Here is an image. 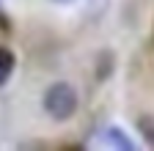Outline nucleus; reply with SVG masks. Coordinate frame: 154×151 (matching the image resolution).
<instances>
[{
    "instance_id": "f257e3e1",
    "label": "nucleus",
    "mask_w": 154,
    "mask_h": 151,
    "mask_svg": "<svg viewBox=\"0 0 154 151\" xmlns=\"http://www.w3.org/2000/svg\"><path fill=\"white\" fill-rule=\"evenodd\" d=\"M42 104H44V113H47L52 121L63 124V121H69L74 113H77V107H80V96H77V91H74L72 83H63L61 80V83H52L44 91Z\"/></svg>"
},
{
    "instance_id": "f03ea898",
    "label": "nucleus",
    "mask_w": 154,
    "mask_h": 151,
    "mask_svg": "<svg viewBox=\"0 0 154 151\" xmlns=\"http://www.w3.org/2000/svg\"><path fill=\"white\" fill-rule=\"evenodd\" d=\"M105 143H110V146H116V148H121V151H135V143L124 135L119 126H107V129H105Z\"/></svg>"
},
{
    "instance_id": "7ed1b4c3",
    "label": "nucleus",
    "mask_w": 154,
    "mask_h": 151,
    "mask_svg": "<svg viewBox=\"0 0 154 151\" xmlns=\"http://www.w3.org/2000/svg\"><path fill=\"white\" fill-rule=\"evenodd\" d=\"M113 69H116V55L110 52V50H105V52H99V58H96V80H107L110 74H113Z\"/></svg>"
},
{
    "instance_id": "20e7f679",
    "label": "nucleus",
    "mask_w": 154,
    "mask_h": 151,
    "mask_svg": "<svg viewBox=\"0 0 154 151\" xmlns=\"http://www.w3.org/2000/svg\"><path fill=\"white\" fill-rule=\"evenodd\" d=\"M14 63H17L14 52H11L8 47H0V85H6V83H8L11 71H14Z\"/></svg>"
},
{
    "instance_id": "39448f33",
    "label": "nucleus",
    "mask_w": 154,
    "mask_h": 151,
    "mask_svg": "<svg viewBox=\"0 0 154 151\" xmlns=\"http://www.w3.org/2000/svg\"><path fill=\"white\" fill-rule=\"evenodd\" d=\"M138 126H140V132H143L146 143H149V146H154V118L140 116V118H138Z\"/></svg>"
},
{
    "instance_id": "423d86ee",
    "label": "nucleus",
    "mask_w": 154,
    "mask_h": 151,
    "mask_svg": "<svg viewBox=\"0 0 154 151\" xmlns=\"http://www.w3.org/2000/svg\"><path fill=\"white\" fill-rule=\"evenodd\" d=\"M52 3H61V6H66V3H74V0H52Z\"/></svg>"
}]
</instances>
